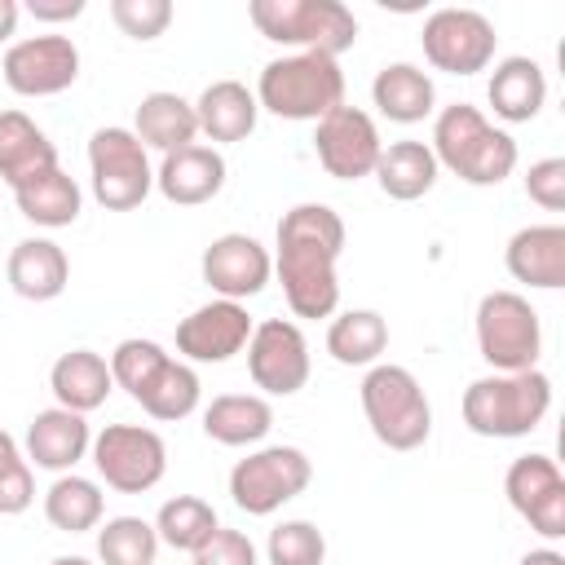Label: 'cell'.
<instances>
[{
    "instance_id": "5b68a950",
    "label": "cell",
    "mask_w": 565,
    "mask_h": 565,
    "mask_svg": "<svg viewBox=\"0 0 565 565\" xmlns=\"http://www.w3.org/2000/svg\"><path fill=\"white\" fill-rule=\"evenodd\" d=\"M247 18L265 40L335 62L344 49L358 44V18L340 0H252Z\"/></svg>"
},
{
    "instance_id": "60d3db41",
    "label": "cell",
    "mask_w": 565,
    "mask_h": 565,
    "mask_svg": "<svg viewBox=\"0 0 565 565\" xmlns=\"http://www.w3.org/2000/svg\"><path fill=\"white\" fill-rule=\"evenodd\" d=\"M194 565H260L256 561V543L243 534V530H216L199 552H194Z\"/></svg>"
},
{
    "instance_id": "7402d4cb",
    "label": "cell",
    "mask_w": 565,
    "mask_h": 565,
    "mask_svg": "<svg viewBox=\"0 0 565 565\" xmlns=\"http://www.w3.org/2000/svg\"><path fill=\"white\" fill-rule=\"evenodd\" d=\"M49 168H57V150L49 132L22 110H0V181L18 190Z\"/></svg>"
},
{
    "instance_id": "8d00e7d4",
    "label": "cell",
    "mask_w": 565,
    "mask_h": 565,
    "mask_svg": "<svg viewBox=\"0 0 565 565\" xmlns=\"http://www.w3.org/2000/svg\"><path fill=\"white\" fill-rule=\"evenodd\" d=\"M168 358H172V353H163V344L132 335V340H119V344H115V353H110V375H115V384H119L128 397H137V393L146 388V380H150Z\"/></svg>"
},
{
    "instance_id": "30bf717a",
    "label": "cell",
    "mask_w": 565,
    "mask_h": 565,
    "mask_svg": "<svg viewBox=\"0 0 565 565\" xmlns=\"http://www.w3.org/2000/svg\"><path fill=\"white\" fill-rule=\"evenodd\" d=\"M88 455H93L97 477L119 494H146L168 472V446L146 424H106L93 437Z\"/></svg>"
},
{
    "instance_id": "4316f807",
    "label": "cell",
    "mask_w": 565,
    "mask_h": 565,
    "mask_svg": "<svg viewBox=\"0 0 565 565\" xmlns=\"http://www.w3.org/2000/svg\"><path fill=\"white\" fill-rule=\"evenodd\" d=\"M49 388H53L57 406H66V411H75V415H88V411H97V406L110 397L115 375H110V362H106L102 353H93V349H71V353H62V358L53 362Z\"/></svg>"
},
{
    "instance_id": "f6af8a7d",
    "label": "cell",
    "mask_w": 565,
    "mask_h": 565,
    "mask_svg": "<svg viewBox=\"0 0 565 565\" xmlns=\"http://www.w3.org/2000/svg\"><path fill=\"white\" fill-rule=\"evenodd\" d=\"M49 565H93V561L88 556H53Z\"/></svg>"
},
{
    "instance_id": "1f68e13d",
    "label": "cell",
    "mask_w": 565,
    "mask_h": 565,
    "mask_svg": "<svg viewBox=\"0 0 565 565\" xmlns=\"http://www.w3.org/2000/svg\"><path fill=\"white\" fill-rule=\"evenodd\" d=\"M388 349V322L375 309H344L327 327V353L340 366H375Z\"/></svg>"
},
{
    "instance_id": "83f0119b",
    "label": "cell",
    "mask_w": 565,
    "mask_h": 565,
    "mask_svg": "<svg viewBox=\"0 0 565 565\" xmlns=\"http://www.w3.org/2000/svg\"><path fill=\"white\" fill-rule=\"evenodd\" d=\"M274 428V406L260 393H221L203 406V433L216 446H256Z\"/></svg>"
},
{
    "instance_id": "b9f144b4",
    "label": "cell",
    "mask_w": 565,
    "mask_h": 565,
    "mask_svg": "<svg viewBox=\"0 0 565 565\" xmlns=\"http://www.w3.org/2000/svg\"><path fill=\"white\" fill-rule=\"evenodd\" d=\"M26 13L35 22H75L84 13V0H26Z\"/></svg>"
},
{
    "instance_id": "277c9868",
    "label": "cell",
    "mask_w": 565,
    "mask_h": 565,
    "mask_svg": "<svg viewBox=\"0 0 565 565\" xmlns=\"http://www.w3.org/2000/svg\"><path fill=\"white\" fill-rule=\"evenodd\" d=\"M256 106L291 124H318L322 115L344 106V71L322 53L274 57L256 79Z\"/></svg>"
},
{
    "instance_id": "7c38bea8",
    "label": "cell",
    "mask_w": 565,
    "mask_h": 565,
    "mask_svg": "<svg viewBox=\"0 0 565 565\" xmlns=\"http://www.w3.org/2000/svg\"><path fill=\"white\" fill-rule=\"evenodd\" d=\"M309 340L287 318H265L247 340V375L269 397H291L309 384Z\"/></svg>"
},
{
    "instance_id": "6da1fadb",
    "label": "cell",
    "mask_w": 565,
    "mask_h": 565,
    "mask_svg": "<svg viewBox=\"0 0 565 565\" xmlns=\"http://www.w3.org/2000/svg\"><path fill=\"white\" fill-rule=\"evenodd\" d=\"M344 252V221L327 203H296L278 221L274 269L296 318H331L340 305L335 260Z\"/></svg>"
},
{
    "instance_id": "d6a6232c",
    "label": "cell",
    "mask_w": 565,
    "mask_h": 565,
    "mask_svg": "<svg viewBox=\"0 0 565 565\" xmlns=\"http://www.w3.org/2000/svg\"><path fill=\"white\" fill-rule=\"evenodd\" d=\"M199 397H203V384H199L194 366L181 362V358H168V362L146 380V388H141L132 402H137L150 419L172 424V419L194 415V411H199Z\"/></svg>"
},
{
    "instance_id": "f1b7e54d",
    "label": "cell",
    "mask_w": 565,
    "mask_h": 565,
    "mask_svg": "<svg viewBox=\"0 0 565 565\" xmlns=\"http://www.w3.org/2000/svg\"><path fill=\"white\" fill-rule=\"evenodd\" d=\"M371 177L380 181V190H384L388 199L415 203V199H424V194L437 185L441 168H437L428 141H388V146L380 150Z\"/></svg>"
},
{
    "instance_id": "4fadbf2b",
    "label": "cell",
    "mask_w": 565,
    "mask_h": 565,
    "mask_svg": "<svg viewBox=\"0 0 565 565\" xmlns=\"http://www.w3.org/2000/svg\"><path fill=\"white\" fill-rule=\"evenodd\" d=\"M380 150H384L380 128L358 106H335L331 115H322L313 124V154H318L322 172L335 177V181H362V177H371Z\"/></svg>"
},
{
    "instance_id": "ab89813d",
    "label": "cell",
    "mask_w": 565,
    "mask_h": 565,
    "mask_svg": "<svg viewBox=\"0 0 565 565\" xmlns=\"http://www.w3.org/2000/svg\"><path fill=\"white\" fill-rule=\"evenodd\" d=\"M525 194L539 203V207H547V212H565V159H539V163H530V172H525Z\"/></svg>"
},
{
    "instance_id": "f35d334b",
    "label": "cell",
    "mask_w": 565,
    "mask_h": 565,
    "mask_svg": "<svg viewBox=\"0 0 565 565\" xmlns=\"http://www.w3.org/2000/svg\"><path fill=\"white\" fill-rule=\"evenodd\" d=\"M110 18L128 40H159L172 26V0H110Z\"/></svg>"
},
{
    "instance_id": "3957f363",
    "label": "cell",
    "mask_w": 565,
    "mask_h": 565,
    "mask_svg": "<svg viewBox=\"0 0 565 565\" xmlns=\"http://www.w3.org/2000/svg\"><path fill=\"white\" fill-rule=\"evenodd\" d=\"M463 424L468 433L477 437H530L543 415L552 411V380L534 366V371H494V375H481L463 388Z\"/></svg>"
},
{
    "instance_id": "d6986e66",
    "label": "cell",
    "mask_w": 565,
    "mask_h": 565,
    "mask_svg": "<svg viewBox=\"0 0 565 565\" xmlns=\"http://www.w3.org/2000/svg\"><path fill=\"white\" fill-rule=\"evenodd\" d=\"M93 433L88 419L66 411V406H49L26 424V463L44 468V472H75V463L88 455Z\"/></svg>"
},
{
    "instance_id": "603a6c76",
    "label": "cell",
    "mask_w": 565,
    "mask_h": 565,
    "mask_svg": "<svg viewBox=\"0 0 565 565\" xmlns=\"http://www.w3.org/2000/svg\"><path fill=\"white\" fill-rule=\"evenodd\" d=\"M4 274H9V287L22 300H35L40 305V300H57L66 291L71 260H66V252L53 238H22V243H13Z\"/></svg>"
},
{
    "instance_id": "2e32d148",
    "label": "cell",
    "mask_w": 565,
    "mask_h": 565,
    "mask_svg": "<svg viewBox=\"0 0 565 565\" xmlns=\"http://www.w3.org/2000/svg\"><path fill=\"white\" fill-rule=\"evenodd\" d=\"M252 313L238 300H207L177 322V353L185 362H230L252 340Z\"/></svg>"
},
{
    "instance_id": "44dd1931",
    "label": "cell",
    "mask_w": 565,
    "mask_h": 565,
    "mask_svg": "<svg viewBox=\"0 0 565 565\" xmlns=\"http://www.w3.org/2000/svg\"><path fill=\"white\" fill-rule=\"evenodd\" d=\"M194 119H199V132L212 141V146H230V141H247L256 132V119H260V106H256V93L238 79H212L199 102H194Z\"/></svg>"
},
{
    "instance_id": "9a60e30c",
    "label": "cell",
    "mask_w": 565,
    "mask_h": 565,
    "mask_svg": "<svg viewBox=\"0 0 565 565\" xmlns=\"http://www.w3.org/2000/svg\"><path fill=\"white\" fill-rule=\"evenodd\" d=\"M503 494L521 521H530L534 534L561 539L565 534V477L552 455H521L508 463Z\"/></svg>"
},
{
    "instance_id": "4dcf8cb0",
    "label": "cell",
    "mask_w": 565,
    "mask_h": 565,
    "mask_svg": "<svg viewBox=\"0 0 565 565\" xmlns=\"http://www.w3.org/2000/svg\"><path fill=\"white\" fill-rule=\"evenodd\" d=\"M44 516L53 530L62 534H88L102 525L106 516V499H102V486L93 477H79V472H62L49 490H44Z\"/></svg>"
},
{
    "instance_id": "e0dca14e",
    "label": "cell",
    "mask_w": 565,
    "mask_h": 565,
    "mask_svg": "<svg viewBox=\"0 0 565 565\" xmlns=\"http://www.w3.org/2000/svg\"><path fill=\"white\" fill-rule=\"evenodd\" d=\"M203 282L221 296V300H247L260 296L269 274H274V256L252 238V234H221L203 247Z\"/></svg>"
},
{
    "instance_id": "e575fe53",
    "label": "cell",
    "mask_w": 565,
    "mask_h": 565,
    "mask_svg": "<svg viewBox=\"0 0 565 565\" xmlns=\"http://www.w3.org/2000/svg\"><path fill=\"white\" fill-rule=\"evenodd\" d=\"M159 534L141 516H110L97 525V561L102 565H154Z\"/></svg>"
},
{
    "instance_id": "d4e9b609",
    "label": "cell",
    "mask_w": 565,
    "mask_h": 565,
    "mask_svg": "<svg viewBox=\"0 0 565 565\" xmlns=\"http://www.w3.org/2000/svg\"><path fill=\"white\" fill-rule=\"evenodd\" d=\"M132 132L146 150H159V154H172L181 146H194L199 137V119H194V102H185L181 93H146L137 102V115H132Z\"/></svg>"
},
{
    "instance_id": "5bb4252c",
    "label": "cell",
    "mask_w": 565,
    "mask_h": 565,
    "mask_svg": "<svg viewBox=\"0 0 565 565\" xmlns=\"http://www.w3.org/2000/svg\"><path fill=\"white\" fill-rule=\"evenodd\" d=\"M79 79V49L71 35H26L4 49V84L18 97H57Z\"/></svg>"
},
{
    "instance_id": "ffe728a7",
    "label": "cell",
    "mask_w": 565,
    "mask_h": 565,
    "mask_svg": "<svg viewBox=\"0 0 565 565\" xmlns=\"http://www.w3.org/2000/svg\"><path fill=\"white\" fill-rule=\"evenodd\" d=\"M503 265L516 282L556 291L565 287V225H525L508 238Z\"/></svg>"
},
{
    "instance_id": "f546056e",
    "label": "cell",
    "mask_w": 565,
    "mask_h": 565,
    "mask_svg": "<svg viewBox=\"0 0 565 565\" xmlns=\"http://www.w3.org/2000/svg\"><path fill=\"white\" fill-rule=\"evenodd\" d=\"M13 203H18V212H22L31 225L66 230V225H75V221H79L84 190H79V181H75L71 172L49 168V172H40L35 181L18 185V190H13Z\"/></svg>"
},
{
    "instance_id": "7bdbcfd3",
    "label": "cell",
    "mask_w": 565,
    "mask_h": 565,
    "mask_svg": "<svg viewBox=\"0 0 565 565\" xmlns=\"http://www.w3.org/2000/svg\"><path fill=\"white\" fill-rule=\"evenodd\" d=\"M18 18H22L18 0H0V44H9V35L18 31Z\"/></svg>"
},
{
    "instance_id": "52a82bcc",
    "label": "cell",
    "mask_w": 565,
    "mask_h": 565,
    "mask_svg": "<svg viewBox=\"0 0 565 565\" xmlns=\"http://www.w3.org/2000/svg\"><path fill=\"white\" fill-rule=\"evenodd\" d=\"M477 353L503 375L534 371L543 353L539 309L521 291H486L477 305Z\"/></svg>"
},
{
    "instance_id": "74e56055",
    "label": "cell",
    "mask_w": 565,
    "mask_h": 565,
    "mask_svg": "<svg viewBox=\"0 0 565 565\" xmlns=\"http://www.w3.org/2000/svg\"><path fill=\"white\" fill-rule=\"evenodd\" d=\"M35 503V477L18 441L0 428V516H18Z\"/></svg>"
},
{
    "instance_id": "ba28073f",
    "label": "cell",
    "mask_w": 565,
    "mask_h": 565,
    "mask_svg": "<svg viewBox=\"0 0 565 565\" xmlns=\"http://www.w3.org/2000/svg\"><path fill=\"white\" fill-rule=\"evenodd\" d=\"M88 181L106 212H132L154 190V168L132 128H97L88 137Z\"/></svg>"
},
{
    "instance_id": "ac0fdd59",
    "label": "cell",
    "mask_w": 565,
    "mask_h": 565,
    "mask_svg": "<svg viewBox=\"0 0 565 565\" xmlns=\"http://www.w3.org/2000/svg\"><path fill=\"white\" fill-rule=\"evenodd\" d=\"M154 190L177 203V207H199L212 203L225 190V154L216 146H181L172 154H163L159 172H154Z\"/></svg>"
},
{
    "instance_id": "ee69618b",
    "label": "cell",
    "mask_w": 565,
    "mask_h": 565,
    "mask_svg": "<svg viewBox=\"0 0 565 565\" xmlns=\"http://www.w3.org/2000/svg\"><path fill=\"white\" fill-rule=\"evenodd\" d=\"M516 565H565V556H561L556 547H534V552H525Z\"/></svg>"
},
{
    "instance_id": "484cf974",
    "label": "cell",
    "mask_w": 565,
    "mask_h": 565,
    "mask_svg": "<svg viewBox=\"0 0 565 565\" xmlns=\"http://www.w3.org/2000/svg\"><path fill=\"white\" fill-rule=\"evenodd\" d=\"M371 102L393 124H419V119L433 115L437 88H433V75L424 66H415V62H388L371 79Z\"/></svg>"
},
{
    "instance_id": "836d02e7",
    "label": "cell",
    "mask_w": 565,
    "mask_h": 565,
    "mask_svg": "<svg viewBox=\"0 0 565 565\" xmlns=\"http://www.w3.org/2000/svg\"><path fill=\"white\" fill-rule=\"evenodd\" d=\"M216 530H221L216 508H212L207 499H199V494H177V499H168V503L159 508V516H154L159 543H168V547H177V552H190V556H194Z\"/></svg>"
},
{
    "instance_id": "8992f818",
    "label": "cell",
    "mask_w": 565,
    "mask_h": 565,
    "mask_svg": "<svg viewBox=\"0 0 565 565\" xmlns=\"http://www.w3.org/2000/svg\"><path fill=\"white\" fill-rule=\"evenodd\" d=\"M362 415L380 446L388 450H419L433 433V406L424 384L393 362H375L362 375Z\"/></svg>"
},
{
    "instance_id": "d590c367",
    "label": "cell",
    "mask_w": 565,
    "mask_h": 565,
    "mask_svg": "<svg viewBox=\"0 0 565 565\" xmlns=\"http://www.w3.org/2000/svg\"><path fill=\"white\" fill-rule=\"evenodd\" d=\"M269 565H322L327 561V539L313 521H282L269 530L265 543Z\"/></svg>"
},
{
    "instance_id": "7a4b0ae2",
    "label": "cell",
    "mask_w": 565,
    "mask_h": 565,
    "mask_svg": "<svg viewBox=\"0 0 565 565\" xmlns=\"http://www.w3.org/2000/svg\"><path fill=\"white\" fill-rule=\"evenodd\" d=\"M428 150H433L437 168L455 172L468 185H499L516 168V141H512V132L494 128L468 102H455V106L437 110V119H433V146Z\"/></svg>"
},
{
    "instance_id": "9c48e42d",
    "label": "cell",
    "mask_w": 565,
    "mask_h": 565,
    "mask_svg": "<svg viewBox=\"0 0 565 565\" xmlns=\"http://www.w3.org/2000/svg\"><path fill=\"white\" fill-rule=\"evenodd\" d=\"M313 481V463L300 446H260L230 472V499L247 516H269Z\"/></svg>"
},
{
    "instance_id": "8fae6325",
    "label": "cell",
    "mask_w": 565,
    "mask_h": 565,
    "mask_svg": "<svg viewBox=\"0 0 565 565\" xmlns=\"http://www.w3.org/2000/svg\"><path fill=\"white\" fill-rule=\"evenodd\" d=\"M419 44H424L428 66L446 75H477L494 62L499 35H494V22L477 9H437L428 13Z\"/></svg>"
},
{
    "instance_id": "cb8c5ba5",
    "label": "cell",
    "mask_w": 565,
    "mask_h": 565,
    "mask_svg": "<svg viewBox=\"0 0 565 565\" xmlns=\"http://www.w3.org/2000/svg\"><path fill=\"white\" fill-rule=\"evenodd\" d=\"M486 97H490V106H494V115L503 124H530L547 102V75H543V66L534 57L512 53V57H503L494 66Z\"/></svg>"
}]
</instances>
